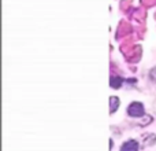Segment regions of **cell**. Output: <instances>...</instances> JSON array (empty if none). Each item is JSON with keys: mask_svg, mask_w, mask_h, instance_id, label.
Instances as JSON below:
<instances>
[{"mask_svg": "<svg viewBox=\"0 0 156 151\" xmlns=\"http://www.w3.org/2000/svg\"><path fill=\"white\" fill-rule=\"evenodd\" d=\"M121 84H122V78H119V77L110 78V85L112 87V88H118V87H121Z\"/></svg>", "mask_w": 156, "mask_h": 151, "instance_id": "cell-4", "label": "cell"}, {"mask_svg": "<svg viewBox=\"0 0 156 151\" xmlns=\"http://www.w3.org/2000/svg\"><path fill=\"white\" fill-rule=\"evenodd\" d=\"M118 106H119V99L116 96H111L110 98V113L111 114L115 113L116 109H118Z\"/></svg>", "mask_w": 156, "mask_h": 151, "instance_id": "cell-2", "label": "cell"}, {"mask_svg": "<svg viewBox=\"0 0 156 151\" xmlns=\"http://www.w3.org/2000/svg\"><path fill=\"white\" fill-rule=\"evenodd\" d=\"M149 77H151L152 81H155V83H156V66L152 69L151 72H149Z\"/></svg>", "mask_w": 156, "mask_h": 151, "instance_id": "cell-5", "label": "cell"}, {"mask_svg": "<svg viewBox=\"0 0 156 151\" xmlns=\"http://www.w3.org/2000/svg\"><path fill=\"white\" fill-rule=\"evenodd\" d=\"M127 114L132 117H143L144 116V106L140 102H133L127 107Z\"/></svg>", "mask_w": 156, "mask_h": 151, "instance_id": "cell-1", "label": "cell"}, {"mask_svg": "<svg viewBox=\"0 0 156 151\" xmlns=\"http://www.w3.org/2000/svg\"><path fill=\"white\" fill-rule=\"evenodd\" d=\"M122 151H137V143L134 140H130L127 143L123 144L122 147Z\"/></svg>", "mask_w": 156, "mask_h": 151, "instance_id": "cell-3", "label": "cell"}]
</instances>
